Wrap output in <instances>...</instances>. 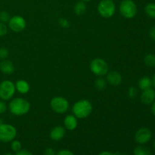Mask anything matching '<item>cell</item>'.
<instances>
[{"label":"cell","instance_id":"obj_1","mask_svg":"<svg viewBox=\"0 0 155 155\" xmlns=\"http://www.w3.org/2000/svg\"><path fill=\"white\" fill-rule=\"evenodd\" d=\"M8 109L15 116H23L30 111V104L25 98H15L9 102Z\"/></svg>","mask_w":155,"mask_h":155},{"label":"cell","instance_id":"obj_2","mask_svg":"<svg viewBox=\"0 0 155 155\" xmlns=\"http://www.w3.org/2000/svg\"><path fill=\"white\" fill-rule=\"evenodd\" d=\"M72 111L77 119H84L92 113V104L89 100L81 99L73 105Z\"/></svg>","mask_w":155,"mask_h":155},{"label":"cell","instance_id":"obj_3","mask_svg":"<svg viewBox=\"0 0 155 155\" xmlns=\"http://www.w3.org/2000/svg\"><path fill=\"white\" fill-rule=\"evenodd\" d=\"M119 8L121 15L127 19H132L137 15V5L133 0H123Z\"/></svg>","mask_w":155,"mask_h":155},{"label":"cell","instance_id":"obj_4","mask_svg":"<svg viewBox=\"0 0 155 155\" xmlns=\"http://www.w3.org/2000/svg\"><path fill=\"white\" fill-rule=\"evenodd\" d=\"M90 70L95 76L103 77L108 73L109 67L105 60L101 58H96L91 61Z\"/></svg>","mask_w":155,"mask_h":155},{"label":"cell","instance_id":"obj_5","mask_svg":"<svg viewBox=\"0 0 155 155\" xmlns=\"http://www.w3.org/2000/svg\"><path fill=\"white\" fill-rule=\"evenodd\" d=\"M98 12L102 18H112L116 12L115 3L113 0H101L98 5Z\"/></svg>","mask_w":155,"mask_h":155},{"label":"cell","instance_id":"obj_6","mask_svg":"<svg viewBox=\"0 0 155 155\" xmlns=\"http://www.w3.org/2000/svg\"><path fill=\"white\" fill-rule=\"evenodd\" d=\"M16 92L15 84L8 80H3L0 83V99L8 101L15 95Z\"/></svg>","mask_w":155,"mask_h":155},{"label":"cell","instance_id":"obj_7","mask_svg":"<svg viewBox=\"0 0 155 155\" xmlns=\"http://www.w3.org/2000/svg\"><path fill=\"white\" fill-rule=\"evenodd\" d=\"M18 132L14 126L8 124L0 125V141L2 142H11L15 139Z\"/></svg>","mask_w":155,"mask_h":155},{"label":"cell","instance_id":"obj_8","mask_svg":"<svg viewBox=\"0 0 155 155\" xmlns=\"http://www.w3.org/2000/svg\"><path fill=\"white\" fill-rule=\"evenodd\" d=\"M69 101L64 97H54L50 101V107L51 110L57 114H63L69 109Z\"/></svg>","mask_w":155,"mask_h":155},{"label":"cell","instance_id":"obj_9","mask_svg":"<svg viewBox=\"0 0 155 155\" xmlns=\"http://www.w3.org/2000/svg\"><path fill=\"white\" fill-rule=\"evenodd\" d=\"M9 29L15 33H20L26 28L27 23L25 19L20 15H15L12 17L8 22Z\"/></svg>","mask_w":155,"mask_h":155},{"label":"cell","instance_id":"obj_10","mask_svg":"<svg viewBox=\"0 0 155 155\" xmlns=\"http://www.w3.org/2000/svg\"><path fill=\"white\" fill-rule=\"evenodd\" d=\"M151 136L152 133L151 130L145 127H142L136 131L135 134V141L139 145H145L151 140Z\"/></svg>","mask_w":155,"mask_h":155},{"label":"cell","instance_id":"obj_11","mask_svg":"<svg viewBox=\"0 0 155 155\" xmlns=\"http://www.w3.org/2000/svg\"><path fill=\"white\" fill-rule=\"evenodd\" d=\"M106 80L109 84L112 86H119L123 81V77L119 72L116 71H108L106 74Z\"/></svg>","mask_w":155,"mask_h":155},{"label":"cell","instance_id":"obj_12","mask_svg":"<svg viewBox=\"0 0 155 155\" xmlns=\"http://www.w3.org/2000/svg\"><path fill=\"white\" fill-rule=\"evenodd\" d=\"M65 134H66V129L61 126H57L51 129L50 131V138L51 140L58 142L64 137Z\"/></svg>","mask_w":155,"mask_h":155},{"label":"cell","instance_id":"obj_13","mask_svg":"<svg viewBox=\"0 0 155 155\" xmlns=\"http://www.w3.org/2000/svg\"><path fill=\"white\" fill-rule=\"evenodd\" d=\"M155 100V90L152 88L142 91L141 95V101L145 104H152Z\"/></svg>","mask_w":155,"mask_h":155},{"label":"cell","instance_id":"obj_14","mask_svg":"<svg viewBox=\"0 0 155 155\" xmlns=\"http://www.w3.org/2000/svg\"><path fill=\"white\" fill-rule=\"evenodd\" d=\"M15 71V68L13 62L11 61L10 60H8V59L1 60V61H0V71L2 74H6V75H11V74H14Z\"/></svg>","mask_w":155,"mask_h":155},{"label":"cell","instance_id":"obj_15","mask_svg":"<svg viewBox=\"0 0 155 155\" xmlns=\"http://www.w3.org/2000/svg\"><path fill=\"white\" fill-rule=\"evenodd\" d=\"M64 126L66 130L73 131L78 126V120L74 115H68L64 120Z\"/></svg>","mask_w":155,"mask_h":155},{"label":"cell","instance_id":"obj_16","mask_svg":"<svg viewBox=\"0 0 155 155\" xmlns=\"http://www.w3.org/2000/svg\"><path fill=\"white\" fill-rule=\"evenodd\" d=\"M15 84L16 90L21 94H27V92H29V91H30V84H29L28 82H27L26 80H18Z\"/></svg>","mask_w":155,"mask_h":155},{"label":"cell","instance_id":"obj_17","mask_svg":"<svg viewBox=\"0 0 155 155\" xmlns=\"http://www.w3.org/2000/svg\"><path fill=\"white\" fill-rule=\"evenodd\" d=\"M138 84H139V88L141 90H145V89L152 88V80L149 77L145 76V77L140 78Z\"/></svg>","mask_w":155,"mask_h":155},{"label":"cell","instance_id":"obj_18","mask_svg":"<svg viewBox=\"0 0 155 155\" xmlns=\"http://www.w3.org/2000/svg\"><path fill=\"white\" fill-rule=\"evenodd\" d=\"M86 8H86V3H85V2H78L76 3L75 5H74V12H75L76 15H78V16H81L83 14L86 13Z\"/></svg>","mask_w":155,"mask_h":155},{"label":"cell","instance_id":"obj_19","mask_svg":"<svg viewBox=\"0 0 155 155\" xmlns=\"http://www.w3.org/2000/svg\"><path fill=\"white\" fill-rule=\"evenodd\" d=\"M134 155H151V152L150 149L147 147L142 146V145L137 146L133 151Z\"/></svg>","mask_w":155,"mask_h":155},{"label":"cell","instance_id":"obj_20","mask_svg":"<svg viewBox=\"0 0 155 155\" xmlns=\"http://www.w3.org/2000/svg\"><path fill=\"white\" fill-rule=\"evenodd\" d=\"M107 80H106V79L103 78L102 77H99L98 78H97L95 82V88L99 91H102L105 89V88L107 87Z\"/></svg>","mask_w":155,"mask_h":155},{"label":"cell","instance_id":"obj_21","mask_svg":"<svg viewBox=\"0 0 155 155\" xmlns=\"http://www.w3.org/2000/svg\"><path fill=\"white\" fill-rule=\"evenodd\" d=\"M144 63L148 68L155 67V54H147L144 58Z\"/></svg>","mask_w":155,"mask_h":155},{"label":"cell","instance_id":"obj_22","mask_svg":"<svg viewBox=\"0 0 155 155\" xmlns=\"http://www.w3.org/2000/svg\"><path fill=\"white\" fill-rule=\"evenodd\" d=\"M145 12L149 18L155 19V3H148L145 7Z\"/></svg>","mask_w":155,"mask_h":155},{"label":"cell","instance_id":"obj_23","mask_svg":"<svg viewBox=\"0 0 155 155\" xmlns=\"http://www.w3.org/2000/svg\"><path fill=\"white\" fill-rule=\"evenodd\" d=\"M11 148H12V151L14 152H18L20 150L22 149V145H21V142L18 140H15L14 139L13 141L11 142Z\"/></svg>","mask_w":155,"mask_h":155},{"label":"cell","instance_id":"obj_24","mask_svg":"<svg viewBox=\"0 0 155 155\" xmlns=\"http://www.w3.org/2000/svg\"><path fill=\"white\" fill-rule=\"evenodd\" d=\"M11 16L8 12H5V11H1L0 12V22L6 24V23L8 22Z\"/></svg>","mask_w":155,"mask_h":155},{"label":"cell","instance_id":"obj_25","mask_svg":"<svg viewBox=\"0 0 155 155\" xmlns=\"http://www.w3.org/2000/svg\"><path fill=\"white\" fill-rule=\"evenodd\" d=\"M9 55V51L5 47H1L0 48V60L7 59Z\"/></svg>","mask_w":155,"mask_h":155},{"label":"cell","instance_id":"obj_26","mask_svg":"<svg viewBox=\"0 0 155 155\" xmlns=\"http://www.w3.org/2000/svg\"><path fill=\"white\" fill-rule=\"evenodd\" d=\"M138 91L135 86H130L128 89V95L130 98H136L137 95Z\"/></svg>","mask_w":155,"mask_h":155},{"label":"cell","instance_id":"obj_27","mask_svg":"<svg viewBox=\"0 0 155 155\" xmlns=\"http://www.w3.org/2000/svg\"><path fill=\"white\" fill-rule=\"evenodd\" d=\"M8 33V27L5 23L0 22V37L5 36Z\"/></svg>","mask_w":155,"mask_h":155},{"label":"cell","instance_id":"obj_28","mask_svg":"<svg viewBox=\"0 0 155 155\" xmlns=\"http://www.w3.org/2000/svg\"><path fill=\"white\" fill-rule=\"evenodd\" d=\"M8 110V106L5 101L3 100H0V114H3L6 112Z\"/></svg>","mask_w":155,"mask_h":155},{"label":"cell","instance_id":"obj_29","mask_svg":"<svg viewBox=\"0 0 155 155\" xmlns=\"http://www.w3.org/2000/svg\"><path fill=\"white\" fill-rule=\"evenodd\" d=\"M58 23L62 27H64V28H68V27H70L69 21L67 19H65V18H61V19H59Z\"/></svg>","mask_w":155,"mask_h":155},{"label":"cell","instance_id":"obj_30","mask_svg":"<svg viewBox=\"0 0 155 155\" xmlns=\"http://www.w3.org/2000/svg\"><path fill=\"white\" fill-rule=\"evenodd\" d=\"M56 155H75L71 151L68 149H63L59 151L58 152L56 153Z\"/></svg>","mask_w":155,"mask_h":155},{"label":"cell","instance_id":"obj_31","mask_svg":"<svg viewBox=\"0 0 155 155\" xmlns=\"http://www.w3.org/2000/svg\"><path fill=\"white\" fill-rule=\"evenodd\" d=\"M15 155H33L31 151H28L27 149H21L19 151L15 153Z\"/></svg>","mask_w":155,"mask_h":155},{"label":"cell","instance_id":"obj_32","mask_svg":"<svg viewBox=\"0 0 155 155\" xmlns=\"http://www.w3.org/2000/svg\"><path fill=\"white\" fill-rule=\"evenodd\" d=\"M44 155H56V152L54 151V149H53L52 148H47L46 149H45L43 152Z\"/></svg>","mask_w":155,"mask_h":155},{"label":"cell","instance_id":"obj_33","mask_svg":"<svg viewBox=\"0 0 155 155\" xmlns=\"http://www.w3.org/2000/svg\"><path fill=\"white\" fill-rule=\"evenodd\" d=\"M149 36L152 40L155 41V25L151 27L149 30Z\"/></svg>","mask_w":155,"mask_h":155},{"label":"cell","instance_id":"obj_34","mask_svg":"<svg viewBox=\"0 0 155 155\" xmlns=\"http://www.w3.org/2000/svg\"><path fill=\"white\" fill-rule=\"evenodd\" d=\"M98 155H118V153H112L110 151H102Z\"/></svg>","mask_w":155,"mask_h":155},{"label":"cell","instance_id":"obj_35","mask_svg":"<svg viewBox=\"0 0 155 155\" xmlns=\"http://www.w3.org/2000/svg\"><path fill=\"white\" fill-rule=\"evenodd\" d=\"M151 110L152 114L154 115V116H155V100L154 102L152 103V105H151Z\"/></svg>","mask_w":155,"mask_h":155},{"label":"cell","instance_id":"obj_36","mask_svg":"<svg viewBox=\"0 0 155 155\" xmlns=\"http://www.w3.org/2000/svg\"><path fill=\"white\" fill-rule=\"evenodd\" d=\"M151 80H152V86H154V88H155V74L153 76V78Z\"/></svg>","mask_w":155,"mask_h":155},{"label":"cell","instance_id":"obj_37","mask_svg":"<svg viewBox=\"0 0 155 155\" xmlns=\"http://www.w3.org/2000/svg\"><path fill=\"white\" fill-rule=\"evenodd\" d=\"M3 124H4V121H3V120L2 118H0V125H2Z\"/></svg>","mask_w":155,"mask_h":155},{"label":"cell","instance_id":"obj_38","mask_svg":"<svg viewBox=\"0 0 155 155\" xmlns=\"http://www.w3.org/2000/svg\"><path fill=\"white\" fill-rule=\"evenodd\" d=\"M118 155H128V154H125V153H121V154H119V153H118Z\"/></svg>","mask_w":155,"mask_h":155},{"label":"cell","instance_id":"obj_39","mask_svg":"<svg viewBox=\"0 0 155 155\" xmlns=\"http://www.w3.org/2000/svg\"><path fill=\"white\" fill-rule=\"evenodd\" d=\"M3 155H13V154H11V153H5V154H3Z\"/></svg>","mask_w":155,"mask_h":155},{"label":"cell","instance_id":"obj_40","mask_svg":"<svg viewBox=\"0 0 155 155\" xmlns=\"http://www.w3.org/2000/svg\"><path fill=\"white\" fill-rule=\"evenodd\" d=\"M81 1H83V2H89V1H91V0H81Z\"/></svg>","mask_w":155,"mask_h":155},{"label":"cell","instance_id":"obj_41","mask_svg":"<svg viewBox=\"0 0 155 155\" xmlns=\"http://www.w3.org/2000/svg\"><path fill=\"white\" fill-rule=\"evenodd\" d=\"M154 149H155V141H154Z\"/></svg>","mask_w":155,"mask_h":155},{"label":"cell","instance_id":"obj_42","mask_svg":"<svg viewBox=\"0 0 155 155\" xmlns=\"http://www.w3.org/2000/svg\"><path fill=\"white\" fill-rule=\"evenodd\" d=\"M113 1H114V0H113Z\"/></svg>","mask_w":155,"mask_h":155}]
</instances>
